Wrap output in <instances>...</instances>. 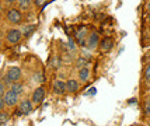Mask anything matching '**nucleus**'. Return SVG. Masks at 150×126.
I'll return each instance as SVG.
<instances>
[{
	"label": "nucleus",
	"instance_id": "obj_12",
	"mask_svg": "<svg viewBox=\"0 0 150 126\" xmlns=\"http://www.w3.org/2000/svg\"><path fill=\"white\" fill-rule=\"evenodd\" d=\"M79 79H80V81L81 83H84V81H87V80L90 79V69L87 66H83L79 69Z\"/></svg>",
	"mask_w": 150,
	"mask_h": 126
},
{
	"label": "nucleus",
	"instance_id": "obj_19",
	"mask_svg": "<svg viewBox=\"0 0 150 126\" xmlns=\"http://www.w3.org/2000/svg\"><path fill=\"white\" fill-rule=\"evenodd\" d=\"M34 81L35 83H39V84H42L44 83V74L42 73H37V74H34Z\"/></svg>",
	"mask_w": 150,
	"mask_h": 126
},
{
	"label": "nucleus",
	"instance_id": "obj_26",
	"mask_svg": "<svg viewBox=\"0 0 150 126\" xmlns=\"http://www.w3.org/2000/svg\"><path fill=\"white\" fill-rule=\"evenodd\" d=\"M147 20H149V24H150V13H149V15H147Z\"/></svg>",
	"mask_w": 150,
	"mask_h": 126
},
{
	"label": "nucleus",
	"instance_id": "obj_25",
	"mask_svg": "<svg viewBox=\"0 0 150 126\" xmlns=\"http://www.w3.org/2000/svg\"><path fill=\"white\" fill-rule=\"evenodd\" d=\"M1 46H3V41L0 39V48H1Z\"/></svg>",
	"mask_w": 150,
	"mask_h": 126
},
{
	"label": "nucleus",
	"instance_id": "obj_10",
	"mask_svg": "<svg viewBox=\"0 0 150 126\" xmlns=\"http://www.w3.org/2000/svg\"><path fill=\"white\" fill-rule=\"evenodd\" d=\"M79 88H80V83H79V80L69 79L67 81H66V90H67L69 93H76Z\"/></svg>",
	"mask_w": 150,
	"mask_h": 126
},
{
	"label": "nucleus",
	"instance_id": "obj_3",
	"mask_svg": "<svg viewBox=\"0 0 150 126\" xmlns=\"http://www.w3.org/2000/svg\"><path fill=\"white\" fill-rule=\"evenodd\" d=\"M23 39V32L20 28H8L6 31V41L8 45H16Z\"/></svg>",
	"mask_w": 150,
	"mask_h": 126
},
{
	"label": "nucleus",
	"instance_id": "obj_6",
	"mask_svg": "<svg viewBox=\"0 0 150 126\" xmlns=\"http://www.w3.org/2000/svg\"><path fill=\"white\" fill-rule=\"evenodd\" d=\"M34 109V104L31 100H21L18 102V115L24 113V115H28L31 113Z\"/></svg>",
	"mask_w": 150,
	"mask_h": 126
},
{
	"label": "nucleus",
	"instance_id": "obj_20",
	"mask_svg": "<svg viewBox=\"0 0 150 126\" xmlns=\"http://www.w3.org/2000/svg\"><path fill=\"white\" fill-rule=\"evenodd\" d=\"M86 65H87V60L83 59V58H79V59H77V66H79V69H80V67H83V66H86Z\"/></svg>",
	"mask_w": 150,
	"mask_h": 126
},
{
	"label": "nucleus",
	"instance_id": "obj_13",
	"mask_svg": "<svg viewBox=\"0 0 150 126\" xmlns=\"http://www.w3.org/2000/svg\"><path fill=\"white\" fill-rule=\"evenodd\" d=\"M10 90L11 91H14L16 94H18V95H21V94L24 93V90H25V86L21 83V81H17V83H13V84H10Z\"/></svg>",
	"mask_w": 150,
	"mask_h": 126
},
{
	"label": "nucleus",
	"instance_id": "obj_22",
	"mask_svg": "<svg viewBox=\"0 0 150 126\" xmlns=\"http://www.w3.org/2000/svg\"><path fill=\"white\" fill-rule=\"evenodd\" d=\"M4 3L8 4V6H11V4H14V3H17V0H4Z\"/></svg>",
	"mask_w": 150,
	"mask_h": 126
},
{
	"label": "nucleus",
	"instance_id": "obj_18",
	"mask_svg": "<svg viewBox=\"0 0 150 126\" xmlns=\"http://www.w3.org/2000/svg\"><path fill=\"white\" fill-rule=\"evenodd\" d=\"M48 1H49V0H33V4L37 7V8H41V7L45 6Z\"/></svg>",
	"mask_w": 150,
	"mask_h": 126
},
{
	"label": "nucleus",
	"instance_id": "obj_1",
	"mask_svg": "<svg viewBox=\"0 0 150 126\" xmlns=\"http://www.w3.org/2000/svg\"><path fill=\"white\" fill-rule=\"evenodd\" d=\"M21 77H23V73H21V69L20 67H17V66L8 67L6 74H4V83L6 84H13V83L21 81Z\"/></svg>",
	"mask_w": 150,
	"mask_h": 126
},
{
	"label": "nucleus",
	"instance_id": "obj_4",
	"mask_svg": "<svg viewBox=\"0 0 150 126\" xmlns=\"http://www.w3.org/2000/svg\"><path fill=\"white\" fill-rule=\"evenodd\" d=\"M3 101H4V105L6 106H16L18 105L20 102V95L16 94L11 90H7L4 95H3Z\"/></svg>",
	"mask_w": 150,
	"mask_h": 126
},
{
	"label": "nucleus",
	"instance_id": "obj_21",
	"mask_svg": "<svg viewBox=\"0 0 150 126\" xmlns=\"http://www.w3.org/2000/svg\"><path fill=\"white\" fill-rule=\"evenodd\" d=\"M4 93H6V87H4V83H0V98H3Z\"/></svg>",
	"mask_w": 150,
	"mask_h": 126
},
{
	"label": "nucleus",
	"instance_id": "obj_9",
	"mask_svg": "<svg viewBox=\"0 0 150 126\" xmlns=\"http://www.w3.org/2000/svg\"><path fill=\"white\" fill-rule=\"evenodd\" d=\"M98 48H100V51L103 53L110 52L112 48H114V39H112V38H104L103 41H100Z\"/></svg>",
	"mask_w": 150,
	"mask_h": 126
},
{
	"label": "nucleus",
	"instance_id": "obj_14",
	"mask_svg": "<svg viewBox=\"0 0 150 126\" xmlns=\"http://www.w3.org/2000/svg\"><path fill=\"white\" fill-rule=\"evenodd\" d=\"M34 31H35V25H34V24H25V25L21 28L23 37H25V38L31 37V35L34 34Z\"/></svg>",
	"mask_w": 150,
	"mask_h": 126
},
{
	"label": "nucleus",
	"instance_id": "obj_16",
	"mask_svg": "<svg viewBox=\"0 0 150 126\" xmlns=\"http://www.w3.org/2000/svg\"><path fill=\"white\" fill-rule=\"evenodd\" d=\"M8 120H10V113L0 111V125H6Z\"/></svg>",
	"mask_w": 150,
	"mask_h": 126
},
{
	"label": "nucleus",
	"instance_id": "obj_11",
	"mask_svg": "<svg viewBox=\"0 0 150 126\" xmlns=\"http://www.w3.org/2000/svg\"><path fill=\"white\" fill-rule=\"evenodd\" d=\"M16 4H17V8H18L20 11H28L34 6L33 0H17Z\"/></svg>",
	"mask_w": 150,
	"mask_h": 126
},
{
	"label": "nucleus",
	"instance_id": "obj_23",
	"mask_svg": "<svg viewBox=\"0 0 150 126\" xmlns=\"http://www.w3.org/2000/svg\"><path fill=\"white\" fill-rule=\"evenodd\" d=\"M4 101H3V98H0V111H3L4 109Z\"/></svg>",
	"mask_w": 150,
	"mask_h": 126
},
{
	"label": "nucleus",
	"instance_id": "obj_8",
	"mask_svg": "<svg viewBox=\"0 0 150 126\" xmlns=\"http://www.w3.org/2000/svg\"><path fill=\"white\" fill-rule=\"evenodd\" d=\"M52 91L56 95H63L67 91L66 90V81H63V80H55L52 83Z\"/></svg>",
	"mask_w": 150,
	"mask_h": 126
},
{
	"label": "nucleus",
	"instance_id": "obj_7",
	"mask_svg": "<svg viewBox=\"0 0 150 126\" xmlns=\"http://www.w3.org/2000/svg\"><path fill=\"white\" fill-rule=\"evenodd\" d=\"M98 44H100V35L97 32H91L87 35V39H86V46L88 48V49H96L98 46Z\"/></svg>",
	"mask_w": 150,
	"mask_h": 126
},
{
	"label": "nucleus",
	"instance_id": "obj_24",
	"mask_svg": "<svg viewBox=\"0 0 150 126\" xmlns=\"http://www.w3.org/2000/svg\"><path fill=\"white\" fill-rule=\"evenodd\" d=\"M147 10H149V13H150V0H149V4H147Z\"/></svg>",
	"mask_w": 150,
	"mask_h": 126
},
{
	"label": "nucleus",
	"instance_id": "obj_2",
	"mask_svg": "<svg viewBox=\"0 0 150 126\" xmlns=\"http://www.w3.org/2000/svg\"><path fill=\"white\" fill-rule=\"evenodd\" d=\"M6 18L10 24H14V25L23 24V13L20 11L17 7H10V8H7Z\"/></svg>",
	"mask_w": 150,
	"mask_h": 126
},
{
	"label": "nucleus",
	"instance_id": "obj_5",
	"mask_svg": "<svg viewBox=\"0 0 150 126\" xmlns=\"http://www.w3.org/2000/svg\"><path fill=\"white\" fill-rule=\"evenodd\" d=\"M44 98H45V87L44 86L37 87V88L33 91V94H31V101H33V104L39 105V104H42Z\"/></svg>",
	"mask_w": 150,
	"mask_h": 126
},
{
	"label": "nucleus",
	"instance_id": "obj_15",
	"mask_svg": "<svg viewBox=\"0 0 150 126\" xmlns=\"http://www.w3.org/2000/svg\"><path fill=\"white\" fill-rule=\"evenodd\" d=\"M143 80L144 83L150 84V62L144 66V70H143Z\"/></svg>",
	"mask_w": 150,
	"mask_h": 126
},
{
	"label": "nucleus",
	"instance_id": "obj_17",
	"mask_svg": "<svg viewBox=\"0 0 150 126\" xmlns=\"http://www.w3.org/2000/svg\"><path fill=\"white\" fill-rule=\"evenodd\" d=\"M144 111H146V115L150 118V94L146 97V101H144Z\"/></svg>",
	"mask_w": 150,
	"mask_h": 126
}]
</instances>
